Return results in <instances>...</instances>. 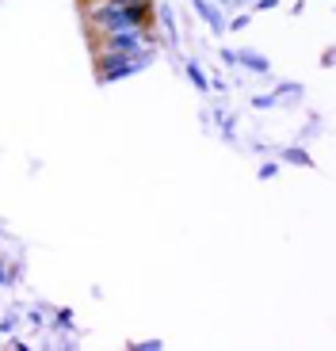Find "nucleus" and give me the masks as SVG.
Wrapping results in <instances>:
<instances>
[{"label": "nucleus", "instance_id": "obj_1", "mask_svg": "<svg viewBox=\"0 0 336 351\" xmlns=\"http://www.w3.org/2000/svg\"><path fill=\"white\" fill-rule=\"evenodd\" d=\"M88 31H123V27H149L153 0H80Z\"/></svg>", "mask_w": 336, "mask_h": 351}, {"label": "nucleus", "instance_id": "obj_2", "mask_svg": "<svg viewBox=\"0 0 336 351\" xmlns=\"http://www.w3.org/2000/svg\"><path fill=\"white\" fill-rule=\"evenodd\" d=\"M153 43H160V38H153L149 27H123V31H107V35H99L96 53H126V58H134V53L157 50Z\"/></svg>", "mask_w": 336, "mask_h": 351}, {"label": "nucleus", "instance_id": "obj_3", "mask_svg": "<svg viewBox=\"0 0 336 351\" xmlns=\"http://www.w3.org/2000/svg\"><path fill=\"white\" fill-rule=\"evenodd\" d=\"M149 62H157V50L134 53V58H126V53H96V73H99L104 84H111V80H123V77L142 73Z\"/></svg>", "mask_w": 336, "mask_h": 351}, {"label": "nucleus", "instance_id": "obj_4", "mask_svg": "<svg viewBox=\"0 0 336 351\" xmlns=\"http://www.w3.org/2000/svg\"><path fill=\"white\" fill-rule=\"evenodd\" d=\"M191 4H195V12L206 19V27H211L214 35H226V31H230V27H226V12H221L218 4H211V0H191Z\"/></svg>", "mask_w": 336, "mask_h": 351}, {"label": "nucleus", "instance_id": "obj_5", "mask_svg": "<svg viewBox=\"0 0 336 351\" xmlns=\"http://www.w3.org/2000/svg\"><path fill=\"white\" fill-rule=\"evenodd\" d=\"M237 65L248 69V73H256V77H267V73H272V62L256 50H237Z\"/></svg>", "mask_w": 336, "mask_h": 351}, {"label": "nucleus", "instance_id": "obj_6", "mask_svg": "<svg viewBox=\"0 0 336 351\" xmlns=\"http://www.w3.org/2000/svg\"><path fill=\"white\" fill-rule=\"evenodd\" d=\"M153 16L160 19V27H165V38H168V46H176V16H172V8H168V4H157V8H153Z\"/></svg>", "mask_w": 336, "mask_h": 351}, {"label": "nucleus", "instance_id": "obj_7", "mask_svg": "<svg viewBox=\"0 0 336 351\" xmlns=\"http://www.w3.org/2000/svg\"><path fill=\"white\" fill-rule=\"evenodd\" d=\"M279 160H287V165H298V168H310V153L302 149V145H287V149H279Z\"/></svg>", "mask_w": 336, "mask_h": 351}, {"label": "nucleus", "instance_id": "obj_8", "mask_svg": "<svg viewBox=\"0 0 336 351\" xmlns=\"http://www.w3.org/2000/svg\"><path fill=\"white\" fill-rule=\"evenodd\" d=\"M187 80H191V84L199 88V92H211V80H206L203 65H199V62H191V58H187Z\"/></svg>", "mask_w": 336, "mask_h": 351}, {"label": "nucleus", "instance_id": "obj_9", "mask_svg": "<svg viewBox=\"0 0 336 351\" xmlns=\"http://www.w3.org/2000/svg\"><path fill=\"white\" fill-rule=\"evenodd\" d=\"M275 96H279V99H298L302 96V84H298V80H287V84L275 88Z\"/></svg>", "mask_w": 336, "mask_h": 351}, {"label": "nucleus", "instance_id": "obj_10", "mask_svg": "<svg viewBox=\"0 0 336 351\" xmlns=\"http://www.w3.org/2000/svg\"><path fill=\"white\" fill-rule=\"evenodd\" d=\"M279 104V96H275V92H264V96H252V107H256V111H267V107H275Z\"/></svg>", "mask_w": 336, "mask_h": 351}, {"label": "nucleus", "instance_id": "obj_11", "mask_svg": "<svg viewBox=\"0 0 336 351\" xmlns=\"http://www.w3.org/2000/svg\"><path fill=\"white\" fill-rule=\"evenodd\" d=\"M73 325V309H58L53 313V328H69Z\"/></svg>", "mask_w": 336, "mask_h": 351}, {"label": "nucleus", "instance_id": "obj_12", "mask_svg": "<svg viewBox=\"0 0 336 351\" xmlns=\"http://www.w3.org/2000/svg\"><path fill=\"white\" fill-rule=\"evenodd\" d=\"M226 27H233V31H245V27H248V12H241V16L226 19Z\"/></svg>", "mask_w": 336, "mask_h": 351}, {"label": "nucleus", "instance_id": "obj_13", "mask_svg": "<svg viewBox=\"0 0 336 351\" xmlns=\"http://www.w3.org/2000/svg\"><path fill=\"white\" fill-rule=\"evenodd\" d=\"M165 348V343L160 340H145V343H134V351H160Z\"/></svg>", "mask_w": 336, "mask_h": 351}, {"label": "nucleus", "instance_id": "obj_14", "mask_svg": "<svg viewBox=\"0 0 336 351\" xmlns=\"http://www.w3.org/2000/svg\"><path fill=\"white\" fill-rule=\"evenodd\" d=\"M275 172H279V165H264V168H260V180H272Z\"/></svg>", "mask_w": 336, "mask_h": 351}, {"label": "nucleus", "instance_id": "obj_15", "mask_svg": "<svg viewBox=\"0 0 336 351\" xmlns=\"http://www.w3.org/2000/svg\"><path fill=\"white\" fill-rule=\"evenodd\" d=\"M12 328H16V317L8 313V317H4V321H0V332H12Z\"/></svg>", "mask_w": 336, "mask_h": 351}, {"label": "nucleus", "instance_id": "obj_16", "mask_svg": "<svg viewBox=\"0 0 336 351\" xmlns=\"http://www.w3.org/2000/svg\"><path fill=\"white\" fill-rule=\"evenodd\" d=\"M221 62H226V65H237V50H221Z\"/></svg>", "mask_w": 336, "mask_h": 351}, {"label": "nucleus", "instance_id": "obj_17", "mask_svg": "<svg viewBox=\"0 0 336 351\" xmlns=\"http://www.w3.org/2000/svg\"><path fill=\"white\" fill-rule=\"evenodd\" d=\"M279 0H256V12H267V8H275Z\"/></svg>", "mask_w": 336, "mask_h": 351}, {"label": "nucleus", "instance_id": "obj_18", "mask_svg": "<svg viewBox=\"0 0 336 351\" xmlns=\"http://www.w3.org/2000/svg\"><path fill=\"white\" fill-rule=\"evenodd\" d=\"M8 282H12V279H8V271H4V260H0V290L8 287Z\"/></svg>", "mask_w": 336, "mask_h": 351}, {"label": "nucleus", "instance_id": "obj_19", "mask_svg": "<svg viewBox=\"0 0 336 351\" xmlns=\"http://www.w3.org/2000/svg\"><path fill=\"white\" fill-rule=\"evenodd\" d=\"M230 4H248V0H230Z\"/></svg>", "mask_w": 336, "mask_h": 351}]
</instances>
